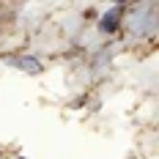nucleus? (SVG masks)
Here are the masks:
<instances>
[{"label": "nucleus", "mask_w": 159, "mask_h": 159, "mask_svg": "<svg viewBox=\"0 0 159 159\" xmlns=\"http://www.w3.org/2000/svg\"><path fill=\"white\" fill-rule=\"evenodd\" d=\"M118 28V11H110V14H104V19H102V30H115Z\"/></svg>", "instance_id": "f257e3e1"}]
</instances>
